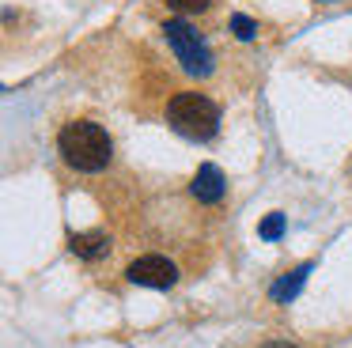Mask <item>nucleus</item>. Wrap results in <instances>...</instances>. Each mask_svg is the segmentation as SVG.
<instances>
[{
  "instance_id": "nucleus-1",
  "label": "nucleus",
  "mask_w": 352,
  "mask_h": 348,
  "mask_svg": "<svg viewBox=\"0 0 352 348\" xmlns=\"http://www.w3.org/2000/svg\"><path fill=\"white\" fill-rule=\"evenodd\" d=\"M57 151L61 159L80 174H99L110 166L114 159V140L102 125L95 121H69V125L57 133Z\"/></svg>"
},
{
  "instance_id": "nucleus-2",
  "label": "nucleus",
  "mask_w": 352,
  "mask_h": 348,
  "mask_svg": "<svg viewBox=\"0 0 352 348\" xmlns=\"http://www.w3.org/2000/svg\"><path fill=\"white\" fill-rule=\"evenodd\" d=\"M167 125L186 140H212L220 133V106L201 91H178L167 102Z\"/></svg>"
},
{
  "instance_id": "nucleus-3",
  "label": "nucleus",
  "mask_w": 352,
  "mask_h": 348,
  "mask_svg": "<svg viewBox=\"0 0 352 348\" xmlns=\"http://www.w3.org/2000/svg\"><path fill=\"white\" fill-rule=\"evenodd\" d=\"M163 38H167L170 53L178 57V65H182L186 76L205 80V76L212 72V50H208V42L201 38V30H193L186 19L163 23Z\"/></svg>"
},
{
  "instance_id": "nucleus-4",
  "label": "nucleus",
  "mask_w": 352,
  "mask_h": 348,
  "mask_svg": "<svg viewBox=\"0 0 352 348\" xmlns=\"http://www.w3.org/2000/svg\"><path fill=\"white\" fill-rule=\"evenodd\" d=\"M125 276H129L133 284H140V287H160L163 292V287L178 284V265L170 261V257H163V254H144L125 269Z\"/></svg>"
},
{
  "instance_id": "nucleus-5",
  "label": "nucleus",
  "mask_w": 352,
  "mask_h": 348,
  "mask_svg": "<svg viewBox=\"0 0 352 348\" xmlns=\"http://www.w3.org/2000/svg\"><path fill=\"white\" fill-rule=\"evenodd\" d=\"M190 189H193V197H197L201 204H220L223 193H228V182H223V171L216 163H205L197 174H193Z\"/></svg>"
},
{
  "instance_id": "nucleus-6",
  "label": "nucleus",
  "mask_w": 352,
  "mask_h": 348,
  "mask_svg": "<svg viewBox=\"0 0 352 348\" xmlns=\"http://www.w3.org/2000/svg\"><path fill=\"white\" fill-rule=\"evenodd\" d=\"M69 246H72V254L84 257V261H99V257L110 254V235L107 231H80L69 239Z\"/></svg>"
},
{
  "instance_id": "nucleus-7",
  "label": "nucleus",
  "mask_w": 352,
  "mask_h": 348,
  "mask_svg": "<svg viewBox=\"0 0 352 348\" xmlns=\"http://www.w3.org/2000/svg\"><path fill=\"white\" fill-rule=\"evenodd\" d=\"M311 269H314L311 261L296 265V269H292L288 276H280V280H276L273 287H269V299H273V303H292V299H296V295H299V287L307 284V276H311Z\"/></svg>"
},
{
  "instance_id": "nucleus-8",
  "label": "nucleus",
  "mask_w": 352,
  "mask_h": 348,
  "mask_svg": "<svg viewBox=\"0 0 352 348\" xmlns=\"http://www.w3.org/2000/svg\"><path fill=\"white\" fill-rule=\"evenodd\" d=\"M284 227H288V219H284V212H269V216L258 224V235H261L265 242H276V239L284 235Z\"/></svg>"
},
{
  "instance_id": "nucleus-9",
  "label": "nucleus",
  "mask_w": 352,
  "mask_h": 348,
  "mask_svg": "<svg viewBox=\"0 0 352 348\" xmlns=\"http://www.w3.org/2000/svg\"><path fill=\"white\" fill-rule=\"evenodd\" d=\"M231 34H235L239 42H254V38H258V23H254L250 15H231Z\"/></svg>"
},
{
  "instance_id": "nucleus-10",
  "label": "nucleus",
  "mask_w": 352,
  "mask_h": 348,
  "mask_svg": "<svg viewBox=\"0 0 352 348\" xmlns=\"http://www.w3.org/2000/svg\"><path fill=\"white\" fill-rule=\"evenodd\" d=\"M208 4H212V0H167L170 12H182V15H197V12H205Z\"/></svg>"
},
{
  "instance_id": "nucleus-11",
  "label": "nucleus",
  "mask_w": 352,
  "mask_h": 348,
  "mask_svg": "<svg viewBox=\"0 0 352 348\" xmlns=\"http://www.w3.org/2000/svg\"><path fill=\"white\" fill-rule=\"evenodd\" d=\"M261 348H296L292 340H269V345H261Z\"/></svg>"
}]
</instances>
